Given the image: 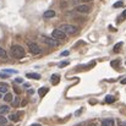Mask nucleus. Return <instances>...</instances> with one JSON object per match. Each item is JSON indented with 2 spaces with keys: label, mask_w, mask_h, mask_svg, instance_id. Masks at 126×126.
<instances>
[{
  "label": "nucleus",
  "mask_w": 126,
  "mask_h": 126,
  "mask_svg": "<svg viewBox=\"0 0 126 126\" xmlns=\"http://www.w3.org/2000/svg\"><path fill=\"white\" fill-rule=\"evenodd\" d=\"M11 54H12V56L14 58H16V59H22V58H25V55H26V51H25V49L21 47V45H12L11 47Z\"/></svg>",
  "instance_id": "1"
},
{
  "label": "nucleus",
  "mask_w": 126,
  "mask_h": 126,
  "mask_svg": "<svg viewBox=\"0 0 126 126\" xmlns=\"http://www.w3.org/2000/svg\"><path fill=\"white\" fill-rule=\"evenodd\" d=\"M59 30H61V31H63L65 34H69V36H71V34H75V33L77 32V27H76V26H74V25H70V23L61 25Z\"/></svg>",
  "instance_id": "2"
},
{
  "label": "nucleus",
  "mask_w": 126,
  "mask_h": 126,
  "mask_svg": "<svg viewBox=\"0 0 126 126\" xmlns=\"http://www.w3.org/2000/svg\"><path fill=\"white\" fill-rule=\"evenodd\" d=\"M28 50H30L32 54H34V55H38V54L42 53V49L39 48V45H38L37 43H33V42L28 43Z\"/></svg>",
  "instance_id": "3"
},
{
  "label": "nucleus",
  "mask_w": 126,
  "mask_h": 126,
  "mask_svg": "<svg viewBox=\"0 0 126 126\" xmlns=\"http://www.w3.org/2000/svg\"><path fill=\"white\" fill-rule=\"evenodd\" d=\"M51 37H53L54 39H56V41H64V39L66 38V34H65L61 30H54V31L51 32Z\"/></svg>",
  "instance_id": "4"
},
{
  "label": "nucleus",
  "mask_w": 126,
  "mask_h": 126,
  "mask_svg": "<svg viewBox=\"0 0 126 126\" xmlns=\"http://www.w3.org/2000/svg\"><path fill=\"white\" fill-rule=\"evenodd\" d=\"M75 10H76L77 12H80V14H88V12L92 11V7H91L89 5H87V4H82V5L75 6Z\"/></svg>",
  "instance_id": "5"
},
{
  "label": "nucleus",
  "mask_w": 126,
  "mask_h": 126,
  "mask_svg": "<svg viewBox=\"0 0 126 126\" xmlns=\"http://www.w3.org/2000/svg\"><path fill=\"white\" fill-rule=\"evenodd\" d=\"M43 42L45 43L48 47H51V48H55V47H58V41L56 39H54V38H48V37H43L42 38Z\"/></svg>",
  "instance_id": "6"
},
{
  "label": "nucleus",
  "mask_w": 126,
  "mask_h": 126,
  "mask_svg": "<svg viewBox=\"0 0 126 126\" xmlns=\"http://www.w3.org/2000/svg\"><path fill=\"white\" fill-rule=\"evenodd\" d=\"M55 11H53V10H48V11H45L44 12V18H53V17H55Z\"/></svg>",
  "instance_id": "7"
},
{
  "label": "nucleus",
  "mask_w": 126,
  "mask_h": 126,
  "mask_svg": "<svg viewBox=\"0 0 126 126\" xmlns=\"http://www.w3.org/2000/svg\"><path fill=\"white\" fill-rule=\"evenodd\" d=\"M115 125V121L113 119H105L102 121V126H114Z\"/></svg>",
  "instance_id": "8"
},
{
  "label": "nucleus",
  "mask_w": 126,
  "mask_h": 126,
  "mask_svg": "<svg viewBox=\"0 0 126 126\" xmlns=\"http://www.w3.org/2000/svg\"><path fill=\"white\" fill-rule=\"evenodd\" d=\"M4 100H5V102H7V103H11V102L14 100V95H12L11 93L6 92V93H5V95H4Z\"/></svg>",
  "instance_id": "9"
},
{
  "label": "nucleus",
  "mask_w": 126,
  "mask_h": 126,
  "mask_svg": "<svg viewBox=\"0 0 126 126\" xmlns=\"http://www.w3.org/2000/svg\"><path fill=\"white\" fill-rule=\"evenodd\" d=\"M26 76L30 77V79H33V80H39L41 79V75L39 74H34V72H27Z\"/></svg>",
  "instance_id": "10"
},
{
  "label": "nucleus",
  "mask_w": 126,
  "mask_h": 126,
  "mask_svg": "<svg viewBox=\"0 0 126 126\" xmlns=\"http://www.w3.org/2000/svg\"><path fill=\"white\" fill-rule=\"evenodd\" d=\"M50 82L53 84H58L60 82V76H59V75H53L51 79H50Z\"/></svg>",
  "instance_id": "11"
},
{
  "label": "nucleus",
  "mask_w": 126,
  "mask_h": 126,
  "mask_svg": "<svg viewBox=\"0 0 126 126\" xmlns=\"http://www.w3.org/2000/svg\"><path fill=\"white\" fill-rule=\"evenodd\" d=\"M48 87H42V88H39L38 89V94H39V97H44L47 93H48Z\"/></svg>",
  "instance_id": "12"
},
{
  "label": "nucleus",
  "mask_w": 126,
  "mask_h": 126,
  "mask_svg": "<svg viewBox=\"0 0 126 126\" xmlns=\"http://www.w3.org/2000/svg\"><path fill=\"white\" fill-rule=\"evenodd\" d=\"M10 111V107L7 105H1L0 107V114H7Z\"/></svg>",
  "instance_id": "13"
},
{
  "label": "nucleus",
  "mask_w": 126,
  "mask_h": 126,
  "mask_svg": "<svg viewBox=\"0 0 126 126\" xmlns=\"http://www.w3.org/2000/svg\"><path fill=\"white\" fill-rule=\"evenodd\" d=\"M114 102H115V98H114L113 95H107V97H105V103L111 104V103H114Z\"/></svg>",
  "instance_id": "14"
},
{
  "label": "nucleus",
  "mask_w": 126,
  "mask_h": 126,
  "mask_svg": "<svg viewBox=\"0 0 126 126\" xmlns=\"http://www.w3.org/2000/svg\"><path fill=\"white\" fill-rule=\"evenodd\" d=\"M7 84L6 83H0V93H6L7 92Z\"/></svg>",
  "instance_id": "15"
},
{
  "label": "nucleus",
  "mask_w": 126,
  "mask_h": 126,
  "mask_svg": "<svg viewBox=\"0 0 126 126\" xmlns=\"http://www.w3.org/2000/svg\"><path fill=\"white\" fill-rule=\"evenodd\" d=\"M6 124H7V119L0 114V125H6Z\"/></svg>",
  "instance_id": "16"
},
{
  "label": "nucleus",
  "mask_w": 126,
  "mask_h": 126,
  "mask_svg": "<svg viewBox=\"0 0 126 126\" xmlns=\"http://www.w3.org/2000/svg\"><path fill=\"white\" fill-rule=\"evenodd\" d=\"M9 119L12 120V121H17V120H18V115H17V114H11V115L9 116Z\"/></svg>",
  "instance_id": "17"
},
{
  "label": "nucleus",
  "mask_w": 126,
  "mask_h": 126,
  "mask_svg": "<svg viewBox=\"0 0 126 126\" xmlns=\"http://www.w3.org/2000/svg\"><path fill=\"white\" fill-rule=\"evenodd\" d=\"M6 56H7V54H6V51H5V50H4V49H2V48L0 47V58H2V59H5Z\"/></svg>",
  "instance_id": "18"
},
{
  "label": "nucleus",
  "mask_w": 126,
  "mask_h": 126,
  "mask_svg": "<svg viewBox=\"0 0 126 126\" xmlns=\"http://www.w3.org/2000/svg\"><path fill=\"white\" fill-rule=\"evenodd\" d=\"M113 6H114L115 9H116V7H123V6H124V2H123V1H118V2H115Z\"/></svg>",
  "instance_id": "19"
},
{
  "label": "nucleus",
  "mask_w": 126,
  "mask_h": 126,
  "mask_svg": "<svg viewBox=\"0 0 126 126\" xmlns=\"http://www.w3.org/2000/svg\"><path fill=\"white\" fill-rule=\"evenodd\" d=\"M18 104H20V99H18V97H16V99L12 100V107H17Z\"/></svg>",
  "instance_id": "20"
},
{
  "label": "nucleus",
  "mask_w": 126,
  "mask_h": 126,
  "mask_svg": "<svg viewBox=\"0 0 126 126\" xmlns=\"http://www.w3.org/2000/svg\"><path fill=\"white\" fill-rule=\"evenodd\" d=\"M121 45H123V43L121 42H119L118 44H115V47H114V51H118V50L120 49V47H121Z\"/></svg>",
  "instance_id": "21"
},
{
  "label": "nucleus",
  "mask_w": 126,
  "mask_h": 126,
  "mask_svg": "<svg viewBox=\"0 0 126 126\" xmlns=\"http://www.w3.org/2000/svg\"><path fill=\"white\" fill-rule=\"evenodd\" d=\"M69 65V61H63L59 64V67H64V66H67Z\"/></svg>",
  "instance_id": "22"
},
{
  "label": "nucleus",
  "mask_w": 126,
  "mask_h": 126,
  "mask_svg": "<svg viewBox=\"0 0 126 126\" xmlns=\"http://www.w3.org/2000/svg\"><path fill=\"white\" fill-rule=\"evenodd\" d=\"M2 72H6V74H16L15 70H4Z\"/></svg>",
  "instance_id": "23"
},
{
  "label": "nucleus",
  "mask_w": 126,
  "mask_h": 126,
  "mask_svg": "<svg viewBox=\"0 0 126 126\" xmlns=\"http://www.w3.org/2000/svg\"><path fill=\"white\" fill-rule=\"evenodd\" d=\"M0 77H1V79H7L9 76L6 75V72H1V74H0Z\"/></svg>",
  "instance_id": "24"
},
{
  "label": "nucleus",
  "mask_w": 126,
  "mask_h": 126,
  "mask_svg": "<svg viewBox=\"0 0 126 126\" xmlns=\"http://www.w3.org/2000/svg\"><path fill=\"white\" fill-rule=\"evenodd\" d=\"M15 82H16V83H22V82H23V80H22V79H16V80H15Z\"/></svg>",
  "instance_id": "25"
},
{
  "label": "nucleus",
  "mask_w": 126,
  "mask_h": 126,
  "mask_svg": "<svg viewBox=\"0 0 126 126\" xmlns=\"http://www.w3.org/2000/svg\"><path fill=\"white\" fill-rule=\"evenodd\" d=\"M80 1H81V0H72V4H74V5H75V6H77V5H79V2H80Z\"/></svg>",
  "instance_id": "26"
},
{
  "label": "nucleus",
  "mask_w": 126,
  "mask_h": 126,
  "mask_svg": "<svg viewBox=\"0 0 126 126\" xmlns=\"http://www.w3.org/2000/svg\"><path fill=\"white\" fill-rule=\"evenodd\" d=\"M69 54H70V53H69L67 50H66V51H63V53H61V55H63V56H66V55H69Z\"/></svg>",
  "instance_id": "27"
},
{
  "label": "nucleus",
  "mask_w": 126,
  "mask_h": 126,
  "mask_svg": "<svg viewBox=\"0 0 126 126\" xmlns=\"http://www.w3.org/2000/svg\"><path fill=\"white\" fill-rule=\"evenodd\" d=\"M14 89H15V92H16L17 94H20V89H18L17 87H14Z\"/></svg>",
  "instance_id": "28"
},
{
  "label": "nucleus",
  "mask_w": 126,
  "mask_h": 126,
  "mask_svg": "<svg viewBox=\"0 0 126 126\" xmlns=\"http://www.w3.org/2000/svg\"><path fill=\"white\" fill-rule=\"evenodd\" d=\"M124 18H126V10H124V12H123V15H121Z\"/></svg>",
  "instance_id": "29"
},
{
  "label": "nucleus",
  "mask_w": 126,
  "mask_h": 126,
  "mask_svg": "<svg viewBox=\"0 0 126 126\" xmlns=\"http://www.w3.org/2000/svg\"><path fill=\"white\" fill-rule=\"evenodd\" d=\"M121 84H126V79H123V80H121Z\"/></svg>",
  "instance_id": "30"
},
{
  "label": "nucleus",
  "mask_w": 126,
  "mask_h": 126,
  "mask_svg": "<svg viewBox=\"0 0 126 126\" xmlns=\"http://www.w3.org/2000/svg\"><path fill=\"white\" fill-rule=\"evenodd\" d=\"M83 4H86V2H89V1H92V0H81Z\"/></svg>",
  "instance_id": "31"
},
{
  "label": "nucleus",
  "mask_w": 126,
  "mask_h": 126,
  "mask_svg": "<svg viewBox=\"0 0 126 126\" xmlns=\"http://www.w3.org/2000/svg\"><path fill=\"white\" fill-rule=\"evenodd\" d=\"M30 126H42V125H39V124H32V125H30Z\"/></svg>",
  "instance_id": "32"
},
{
  "label": "nucleus",
  "mask_w": 126,
  "mask_h": 126,
  "mask_svg": "<svg viewBox=\"0 0 126 126\" xmlns=\"http://www.w3.org/2000/svg\"><path fill=\"white\" fill-rule=\"evenodd\" d=\"M89 126H95V125H93V124H92V125H89Z\"/></svg>",
  "instance_id": "33"
},
{
  "label": "nucleus",
  "mask_w": 126,
  "mask_h": 126,
  "mask_svg": "<svg viewBox=\"0 0 126 126\" xmlns=\"http://www.w3.org/2000/svg\"><path fill=\"white\" fill-rule=\"evenodd\" d=\"M0 98H1V93H0Z\"/></svg>",
  "instance_id": "34"
},
{
  "label": "nucleus",
  "mask_w": 126,
  "mask_h": 126,
  "mask_svg": "<svg viewBox=\"0 0 126 126\" xmlns=\"http://www.w3.org/2000/svg\"><path fill=\"white\" fill-rule=\"evenodd\" d=\"M2 126H5V125H2ZM9 126H10V125H9Z\"/></svg>",
  "instance_id": "35"
}]
</instances>
